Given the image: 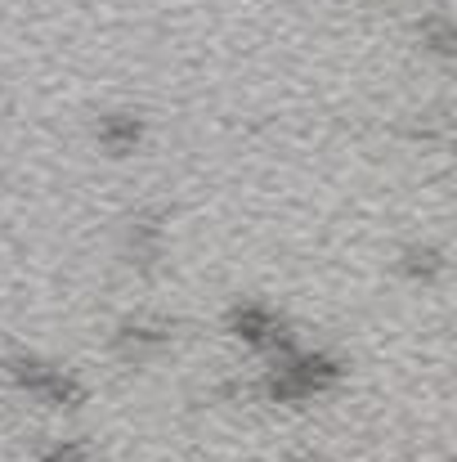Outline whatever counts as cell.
Returning <instances> with one entry per match:
<instances>
[{
    "label": "cell",
    "mask_w": 457,
    "mask_h": 462,
    "mask_svg": "<svg viewBox=\"0 0 457 462\" xmlns=\"http://www.w3.org/2000/svg\"><path fill=\"white\" fill-rule=\"evenodd\" d=\"M345 382V364L327 350H309V346H292L288 355L270 359L265 377L251 386L265 404H283V409H301L323 395H332Z\"/></svg>",
    "instance_id": "obj_1"
},
{
    "label": "cell",
    "mask_w": 457,
    "mask_h": 462,
    "mask_svg": "<svg viewBox=\"0 0 457 462\" xmlns=\"http://www.w3.org/2000/svg\"><path fill=\"white\" fill-rule=\"evenodd\" d=\"M0 373L9 377V386L18 395H27V400H36L45 409H81L90 400V386L72 368H63V364H54L45 355H32V350L5 355Z\"/></svg>",
    "instance_id": "obj_2"
},
{
    "label": "cell",
    "mask_w": 457,
    "mask_h": 462,
    "mask_svg": "<svg viewBox=\"0 0 457 462\" xmlns=\"http://www.w3.org/2000/svg\"><path fill=\"white\" fill-rule=\"evenodd\" d=\"M224 332L238 346H247V350H256L265 359H279V355H288L297 346L292 323L274 306H265V301H233L224 310Z\"/></svg>",
    "instance_id": "obj_3"
},
{
    "label": "cell",
    "mask_w": 457,
    "mask_h": 462,
    "mask_svg": "<svg viewBox=\"0 0 457 462\" xmlns=\"http://www.w3.org/2000/svg\"><path fill=\"white\" fill-rule=\"evenodd\" d=\"M170 341H175V328L166 319H152V314H126V319H117V328L108 337V346H113V355L122 364H149V359L170 350Z\"/></svg>",
    "instance_id": "obj_4"
},
{
    "label": "cell",
    "mask_w": 457,
    "mask_h": 462,
    "mask_svg": "<svg viewBox=\"0 0 457 462\" xmlns=\"http://www.w3.org/2000/svg\"><path fill=\"white\" fill-rule=\"evenodd\" d=\"M161 261H166V211L144 207L126 225V265L135 274H157Z\"/></svg>",
    "instance_id": "obj_5"
},
{
    "label": "cell",
    "mask_w": 457,
    "mask_h": 462,
    "mask_svg": "<svg viewBox=\"0 0 457 462\" xmlns=\"http://www.w3.org/2000/svg\"><path fill=\"white\" fill-rule=\"evenodd\" d=\"M95 135H99V149L104 153L131 157L144 144V117H135V113H108V117H99Z\"/></svg>",
    "instance_id": "obj_6"
},
{
    "label": "cell",
    "mask_w": 457,
    "mask_h": 462,
    "mask_svg": "<svg viewBox=\"0 0 457 462\" xmlns=\"http://www.w3.org/2000/svg\"><path fill=\"white\" fill-rule=\"evenodd\" d=\"M395 270H399V279H408V283H422V288H431V283H440V279H444L449 261H444V252H440L435 243H408V247L399 252Z\"/></svg>",
    "instance_id": "obj_7"
},
{
    "label": "cell",
    "mask_w": 457,
    "mask_h": 462,
    "mask_svg": "<svg viewBox=\"0 0 457 462\" xmlns=\"http://www.w3.org/2000/svg\"><path fill=\"white\" fill-rule=\"evenodd\" d=\"M417 36H422V50H431L435 59H453V45H457V36H453V23L444 18V14H431V18H422V27H417Z\"/></svg>",
    "instance_id": "obj_8"
},
{
    "label": "cell",
    "mask_w": 457,
    "mask_h": 462,
    "mask_svg": "<svg viewBox=\"0 0 457 462\" xmlns=\"http://www.w3.org/2000/svg\"><path fill=\"white\" fill-rule=\"evenodd\" d=\"M36 462H90V445L86 440H50Z\"/></svg>",
    "instance_id": "obj_9"
},
{
    "label": "cell",
    "mask_w": 457,
    "mask_h": 462,
    "mask_svg": "<svg viewBox=\"0 0 457 462\" xmlns=\"http://www.w3.org/2000/svg\"><path fill=\"white\" fill-rule=\"evenodd\" d=\"M297 462H332V458H323V454H301Z\"/></svg>",
    "instance_id": "obj_10"
}]
</instances>
